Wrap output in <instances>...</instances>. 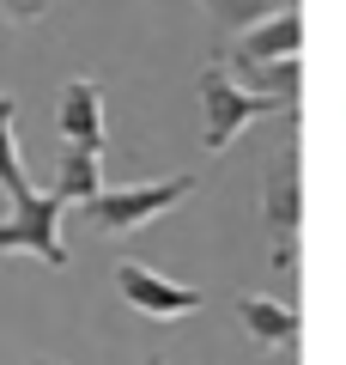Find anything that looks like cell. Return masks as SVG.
Instances as JSON below:
<instances>
[{"label":"cell","instance_id":"cell-16","mask_svg":"<svg viewBox=\"0 0 346 365\" xmlns=\"http://www.w3.org/2000/svg\"><path fill=\"white\" fill-rule=\"evenodd\" d=\"M43 6H49V0H43Z\"/></svg>","mask_w":346,"mask_h":365},{"label":"cell","instance_id":"cell-1","mask_svg":"<svg viewBox=\"0 0 346 365\" xmlns=\"http://www.w3.org/2000/svg\"><path fill=\"white\" fill-rule=\"evenodd\" d=\"M194 91H201V146H206V153H231V140H237L249 122H261V116H292V110H298V104L268 98V91H249L243 79L219 61V55H213V61H201Z\"/></svg>","mask_w":346,"mask_h":365},{"label":"cell","instance_id":"cell-12","mask_svg":"<svg viewBox=\"0 0 346 365\" xmlns=\"http://www.w3.org/2000/svg\"><path fill=\"white\" fill-rule=\"evenodd\" d=\"M237 79H243L249 91H268V98H280V104H298V86H304V61H261V67H237Z\"/></svg>","mask_w":346,"mask_h":365},{"label":"cell","instance_id":"cell-4","mask_svg":"<svg viewBox=\"0 0 346 365\" xmlns=\"http://www.w3.org/2000/svg\"><path fill=\"white\" fill-rule=\"evenodd\" d=\"M61 213H67L61 195H43V189L19 195L13 213L0 220V256H37V262H49V268H67L73 250H67V237H61Z\"/></svg>","mask_w":346,"mask_h":365},{"label":"cell","instance_id":"cell-3","mask_svg":"<svg viewBox=\"0 0 346 365\" xmlns=\"http://www.w3.org/2000/svg\"><path fill=\"white\" fill-rule=\"evenodd\" d=\"M261 220H268V262L285 274L298 262V225H304V165H298V146H280L268 158Z\"/></svg>","mask_w":346,"mask_h":365},{"label":"cell","instance_id":"cell-7","mask_svg":"<svg viewBox=\"0 0 346 365\" xmlns=\"http://www.w3.org/2000/svg\"><path fill=\"white\" fill-rule=\"evenodd\" d=\"M55 134H61V146H73V153H98L110 146V122H103V91L98 79H67L61 104H55Z\"/></svg>","mask_w":346,"mask_h":365},{"label":"cell","instance_id":"cell-5","mask_svg":"<svg viewBox=\"0 0 346 365\" xmlns=\"http://www.w3.org/2000/svg\"><path fill=\"white\" fill-rule=\"evenodd\" d=\"M115 292L128 299V311L152 317V323H182V317L201 311V292L158 274L152 262H115Z\"/></svg>","mask_w":346,"mask_h":365},{"label":"cell","instance_id":"cell-10","mask_svg":"<svg viewBox=\"0 0 346 365\" xmlns=\"http://www.w3.org/2000/svg\"><path fill=\"white\" fill-rule=\"evenodd\" d=\"M98 189H103V158H98V153H73V146H61V177H55V195L73 201V207H85Z\"/></svg>","mask_w":346,"mask_h":365},{"label":"cell","instance_id":"cell-6","mask_svg":"<svg viewBox=\"0 0 346 365\" xmlns=\"http://www.w3.org/2000/svg\"><path fill=\"white\" fill-rule=\"evenodd\" d=\"M292 55H304V13H298V6H285V13H273V19H261V25H249L243 37H231L225 49H219V61L237 73V67L292 61Z\"/></svg>","mask_w":346,"mask_h":365},{"label":"cell","instance_id":"cell-11","mask_svg":"<svg viewBox=\"0 0 346 365\" xmlns=\"http://www.w3.org/2000/svg\"><path fill=\"white\" fill-rule=\"evenodd\" d=\"M206 13H213V25L225 31V37H243L249 25H261V19L285 13V6H298V0H201Z\"/></svg>","mask_w":346,"mask_h":365},{"label":"cell","instance_id":"cell-13","mask_svg":"<svg viewBox=\"0 0 346 365\" xmlns=\"http://www.w3.org/2000/svg\"><path fill=\"white\" fill-rule=\"evenodd\" d=\"M43 13H49L43 0H0V19H13V25H37Z\"/></svg>","mask_w":346,"mask_h":365},{"label":"cell","instance_id":"cell-2","mask_svg":"<svg viewBox=\"0 0 346 365\" xmlns=\"http://www.w3.org/2000/svg\"><path fill=\"white\" fill-rule=\"evenodd\" d=\"M194 189H201V182H194L189 170H170V177H152V182H122V189H98V195L85 201V220L98 225L103 237H134L152 220H164L170 207H182Z\"/></svg>","mask_w":346,"mask_h":365},{"label":"cell","instance_id":"cell-8","mask_svg":"<svg viewBox=\"0 0 346 365\" xmlns=\"http://www.w3.org/2000/svg\"><path fill=\"white\" fill-rule=\"evenodd\" d=\"M237 329H243L256 347H273V353L298 347V311L285 299H273V292H243V299H237Z\"/></svg>","mask_w":346,"mask_h":365},{"label":"cell","instance_id":"cell-15","mask_svg":"<svg viewBox=\"0 0 346 365\" xmlns=\"http://www.w3.org/2000/svg\"><path fill=\"white\" fill-rule=\"evenodd\" d=\"M146 365H164V359H146Z\"/></svg>","mask_w":346,"mask_h":365},{"label":"cell","instance_id":"cell-9","mask_svg":"<svg viewBox=\"0 0 346 365\" xmlns=\"http://www.w3.org/2000/svg\"><path fill=\"white\" fill-rule=\"evenodd\" d=\"M0 189L6 195H31V165L19 153V98H0Z\"/></svg>","mask_w":346,"mask_h":365},{"label":"cell","instance_id":"cell-14","mask_svg":"<svg viewBox=\"0 0 346 365\" xmlns=\"http://www.w3.org/2000/svg\"><path fill=\"white\" fill-rule=\"evenodd\" d=\"M43 365H67V359H43Z\"/></svg>","mask_w":346,"mask_h":365}]
</instances>
